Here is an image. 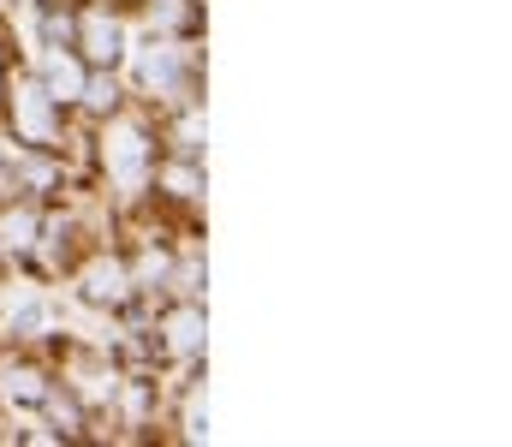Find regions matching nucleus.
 <instances>
[{
  "label": "nucleus",
  "mask_w": 512,
  "mask_h": 447,
  "mask_svg": "<svg viewBox=\"0 0 512 447\" xmlns=\"http://www.w3.org/2000/svg\"><path fill=\"white\" fill-rule=\"evenodd\" d=\"M0 394H6V400H18V406H42L48 376H42L36 364H0Z\"/></svg>",
  "instance_id": "423d86ee"
},
{
  "label": "nucleus",
  "mask_w": 512,
  "mask_h": 447,
  "mask_svg": "<svg viewBox=\"0 0 512 447\" xmlns=\"http://www.w3.org/2000/svg\"><path fill=\"white\" fill-rule=\"evenodd\" d=\"M42 30H48V42H72V30H78V24H72V12H60V6H54V12L42 18Z\"/></svg>",
  "instance_id": "f8f14e48"
},
{
  "label": "nucleus",
  "mask_w": 512,
  "mask_h": 447,
  "mask_svg": "<svg viewBox=\"0 0 512 447\" xmlns=\"http://www.w3.org/2000/svg\"><path fill=\"white\" fill-rule=\"evenodd\" d=\"M137 72H143V84L149 90H179V54L173 48H143V60H137Z\"/></svg>",
  "instance_id": "6e6552de"
},
{
  "label": "nucleus",
  "mask_w": 512,
  "mask_h": 447,
  "mask_svg": "<svg viewBox=\"0 0 512 447\" xmlns=\"http://www.w3.org/2000/svg\"><path fill=\"white\" fill-rule=\"evenodd\" d=\"M161 185H167L173 197H197V173H191V167H167V173H161Z\"/></svg>",
  "instance_id": "9b49d317"
},
{
  "label": "nucleus",
  "mask_w": 512,
  "mask_h": 447,
  "mask_svg": "<svg viewBox=\"0 0 512 447\" xmlns=\"http://www.w3.org/2000/svg\"><path fill=\"white\" fill-rule=\"evenodd\" d=\"M12 132H18L24 144L48 149L60 138V102H54L42 84H18V90H12Z\"/></svg>",
  "instance_id": "f03ea898"
},
{
  "label": "nucleus",
  "mask_w": 512,
  "mask_h": 447,
  "mask_svg": "<svg viewBox=\"0 0 512 447\" xmlns=\"http://www.w3.org/2000/svg\"><path fill=\"white\" fill-rule=\"evenodd\" d=\"M102 167H108L114 185L137 191V185L149 179V167H155V144H149V132H143L137 120H114V126H108V144H102Z\"/></svg>",
  "instance_id": "f257e3e1"
},
{
  "label": "nucleus",
  "mask_w": 512,
  "mask_h": 447,
  "mask_svg": "<svg viewBox=\"0 0 512 447\" xmlns=\"http://www.w3.org/2000/svg\"><path fill=\"white\" fill-rule=\"evenodd\" d=\"M36 233H42V221H36L30 209H12V215L0 221V245H12V251H30Z\"/></svg>",
  "instance_id": "1a4fd4ad"
},
{
  "label": "nucleus",
  "mask_w": 512,
  "mask_h": 447,
  "mask_svg": "<svg viewBox=\"0 0 512 447\" xmlns=\"http://www.w3.org/2000/svg\"><path fill=\"white\" fill-rule=\"evenodd\" d=\"M84 84H90L84 60H78V54H66V48L54 42V48H48V66H42V90H48L54 102H78V96H84Z\"/></svg>",
  "instance_id": "20e7f679"
},
{
  "label": "nucleus",
  "mask_w": 512,
  "mask_h": 447,
  "mask_svg": "<svg viewBox=\"0 0 512 447\" xmlns=\"http://www.w3.org/2000/svg\"><path fill=\"white\" fill-rule=\"evenodd\" d=\"M167 352H197L203 346V310L197 304H179V310H167Z\"/></svg>",
  "instance_id": "0eeeda50"
},
{
  "label": "nucleus",
  "mask_w": 512,
  "mask_h": 447,
  "mask_svg": "<svg viewBox=\"0 0 512 447\" xmlns=\"http://www.w3.org/2000/svg\"><path fill=\"white\" fill-rule=\"evenodd\" d=\"M84 298L90 304H126L131 298V275L120 257H96L90 269H84Z\"/></svg>",
  "instance_id": "39448f33"
},
{
  "label": "nucleus",
  "mask_w": 512,
  "mask_h": 447,
  "mask_svg": "<svg viewBox=\"0 0 512 447\" xmlns=\"http://www.w3.org/2000/svg\"><path fill=\"white\" fill-rule=\"evenodd\" d=\"M72 36H78V48H84V66H114V60L126 54V30H120V18L102 12V6H90Z\"/></svg>",
  "instance_id": "7ed1b4c3"
},
{
  "label": "nucleus",
  "mask_w": 512,
  "mask_h": 447,
  "mask_svg": "<svg viewBox=\"0 0 512 447\" xmlns=\"http://www.w3.org/2000/svg\"><path fill=\"white\" fill-rule=\"evenodd\" d=\"M185 436H191V442L209 436V400H203V394H191V406H185Z\"/></svg>",
  "instance_id": "9d476101"
},
{
  "label": "nucleus",
  "mask_w": 512,
  "mask_h": 447,
  "mask_svg": "<svg viewBox=\"0 0 512 447\" xmlns=\"http://www.w3.org/2000/svg\"><path fill=\"white\" fill-rule=\"evenodd\" d=\"M197 138H203V120H197V114H185V120H179V149H185V155H197Z\"/></svg>",
  "instance_id": "ddd939ff"
},
{
  "label": "nucleus",
  "mask_w": 512,
  "mask_h": 447,
  "mask_svg": "<svg viewBox=\"0 0 512 447\" xmlns=\"http://www.w3.org/2000/svg\"><path fill=\"white\" fill-rule=\"evenodd\" d=\"M137 275H143V281H161V275H167V257H155V251H149V257H143V269H137Z\"/></svg>",
  "instance_id": "4468645a"
}]
</instances>
